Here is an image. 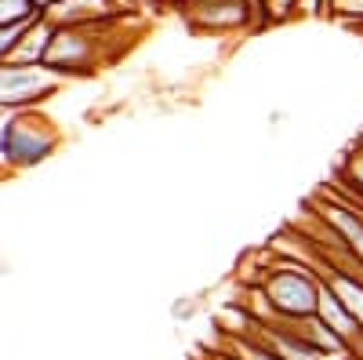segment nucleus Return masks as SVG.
Here are the masks:
<instances>
[{"instance_id": "1", "label": "nucleus", "mask_w": 363, "mask_h": 360, "mask_svg": "<svg viewBox=\"0 0 363 360\" xmlns=\"http://www.w3.org/2000/svg\"><path fill=\"white\" fill-rule=\"evenodd\" d=\"M120 18L102 22V26H55V37L48 48L44 66L58 73L66 84L80 77H95L109 62H116V48H113V29Z\"/></svg>"}, {"instance_id": "2", "label": "nucleus", "mask_w": 363, "mask_h": 360, "mask_svg": "<svg viewBox=\"0 0 363 360\" xmlns=\"http://www.w3.org/2000/svg\"><path fill=\"white\" fill-rule=\"evenodd\" d=\"M58 146H62V131H58V124L40 106L4 116V128H0V164L8 171H29V168L44 164L48 157L58 153Z\"/></svg>"}, {"instance_id": "3", "label": "nucleus", "mask_w": 363, "mask_h": 360, "mask_svg": "<svg viewBox=\"0 0 363 360\" xmlns=\"http://www.w3.org/2000/svg\"><path fill=\"white\" fill-rule=\"evenodd\" d=\"M269 298V306L277 310L280 320H306L316 317V302L323 291V277L309 266L298 262H277L258 284Z\"/></svg>"}, {"instance_id": "4", "label": "nucleus", "mask_w": 363, "mask_h": 360, "mask_svg": "<svg viewBox=\"0 0 363 360\" xmlns=\"http://www.w3.org/2000/svg\"><path fill=\"white\" fill-rule=\"evenodd\" d=\"M193 33L203 37H236L265 29V15L258 0H178Z\"/></svg>"}, {"instance_id": "5", "label": "nucleus", "mask_w": 363, "mask_h": 360, "mask_svg": "<svg viewBox=\"0 0 363 360\" xmlns=\"http://www.w3.org/2000/svg\"><path fill=\"white\" fill-rule=\"evenodd\" d=\"M66 87V80L51 73L48 66H15L0 62V116L18 109H37L55 99Z\"/></svg>"}, {"instance_id": "6", "label": "nucleus", "mask_w": 363, "mask_h": 360, "mask_svg": "<svg viewBox=\"0 0 363 360\" xmlns=\"http://www.w3.org/2000/svg\"><path fill=\"white\" fill-rule=\"evenodd\" d=\"M316 317L335 332L338 339H342V346L356 356V360H363V327H359V320L345 310V302L330 291L327 284H323V291H320V302H316Z\"/></svg>"}, {"instance_id": "7", "label": "nucleus", "mask_w": 363, "mask_h": 360, "mask_svg": "<svg viewBox=\"0 0 363 360\" xmlns=\"http://www.w3.org/2000/svg\"><path fill=\"white\" fill-rule=\"evenodd\" d=\"M255 339H262L272 353H277L280 360H327L309 339H301L294 327L287 324V320H272V324H258L255 332H251Z\"/></svg>"}, {"instance_id": "8", "label": "nucleus", "mask_w": 363, "mask_h": 360, "mask_svg": "<svg viewBox=\"0 0 363 360\" xmlns=\"http://www.w3.org/2000/svg\"><path fill=\"white\" fill-rule=\"evenodd\" d=\"M55 26H102L113 18H124L113 0H58L51 11H44Z\"/></svg>"}, {"instance_id": "9", "label": "nucleus", "mask_w": 363, "mask_h": 360, "mask_svg": "<svg viewBox=\"0 0 363 360\" xmlns=\"http://www.w3.org/2000/svg\"><path fill=\"white\" fill-rule=\"evenodd\" d=\"M51 37H55V22H51L48 15H37L33 22L26 26V33H22V40L15 44V51H11L8 62H15V66H44L48 48H51Z\"/></svg>"}, {"instance_id": "10", "label": "nucleus", "mask_w": 363, "mask_h": 360, "mask_svg": "<svg viewBox=\"0 0 363 360\" xmlns=\"http://www.w3.org/2000/svg\"><path fill=\"white\" fill-rule=\"evenodd\" d=\"M323 284L342 298L345 310H349V313L359 320V327H363V269H359V273H352V269L330 266L327 273H323Z\"/></svg>"}, {"instance_id": "11", "label": "nucleus", "mask_w": 363, "mask_h": 360, "mask_svg": "<svg viewBox=\"0 0 363 360\" xmlns=\"http://www.w3.org/2000/svg\"><path fill=\"white\" fill-rule=\"evenodd\" d=\"M225 346H229L240 360H280L277 353H272L262 339H255V335H244V339H225Z\"/></svg>"}, {"instance_id": "12", "label": "nucleus", "mask_w": 363, "mask_h": 360, "mask_svg": "<svg viewBox=\"0 0 363 360\" xmlns=\"http://www.w3.org/2000/svg\"><path fill=\"white\" fill-rule=\"evenodd\" d=\"M330 18L363 33V0H330Z\"/></svg>"}, {"instance_id": "13", "label": "nucleus", "mask_w": 363, "mask_h": 360, "mask_svg": "<svg viewBox=\"0 0 363 360\" xmlns=\"http://www.w3.org/2000/svg\"><path fill=\"white\" fill-rule=\"evenodd\" d=\"M345 182H349V200H356V204H363V146H356L352 153H349V160H345Z\"/></svg>"}, {"instance_id": "14", "label": "nucleus", "mask_w": 363, "mask_h": 360, "mask_svg": "<svg viewBox=\"0 0 363 360\" xmlns=\"http://www.w3.org/2000/svg\"><path fill=\"white\" fill-rule=\"evenodd\" d=\"M258 4H262V15H265V29L294 22V0H258Z\"/></svg>"}, {"instance_id": "15", "label": "nucleus", "mask_w": 363, "mask_h": 360, "mask_svg": "<svg viewBox=\"0 0 363 360\" xmlns=\"http://www.w3.org/2000/svg\"><path fill=\"white\" fill-rule=\"evenodd\" d=\"M26 26H29V22H18V26H0V62H8V58H11L15 44H18V40H22V33H26Z\"/></svg>"}, {"instance_id": "16", "label": "nucleus", "mask_w": 363, "mask_h": 360, "mask_svg": "<svg viewBox=\"0 0 363 360\" xmlns=\"http://www.w3.org/2000/svg\"><path fill=\"white\" fill-rule=\"evenodd\" d=\"M294 18H330V0H294Z\"/></svg>"}, {"instance_id": "17", "label": "nucleus", "mask_w": 363, "mask_h": 360, "mask_svg": "<svg viewBox=\"0 0 363 360\" xmlns=\"http://www.w3.org/2000/svg\"><path fill=\"white\" fill-rule=\"evenodd\" d=\"M196 313V302H193V298H178V302L171 306V317L174 320H189Z\"/></svg>"}, {"instance_id": "18", "label": "nucleus", "mask_w": 363, "mask_h": 360, "mask_svg": "<svg viewBox=\"0 0 363 360\" xmlns=\"http://www.w3.org/2000/svg\"><path fill=\"white\" fill-rule=\"evenodd\" d=\"M207 360H240V356H236L229 346H222V349H211V356H207Z\"/></svg>"}, {"instance_id": "19", "label": "nucleus", "mask_w": 363, "mask_h": 360, "mask_svg": "<svg viewBox=\"0 0 363 360\" xmlns=\"http://www.w3.org/2000/svg\"><path fill=\"white\" fill-rule=\"evenodd\" d=\"M33 4H37V8H40V11H51V8H55V4H58V0H33Z\"/></svg>"}]
</instances>
